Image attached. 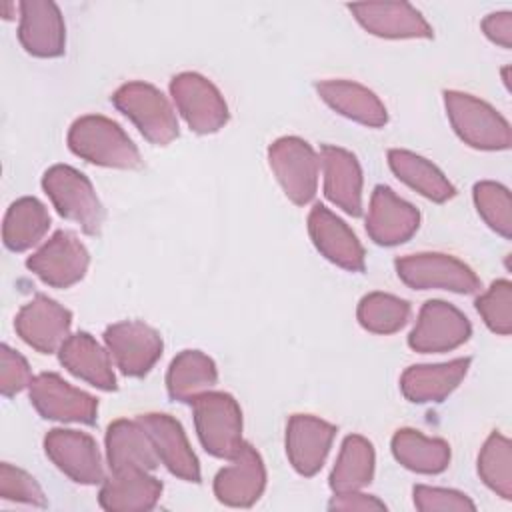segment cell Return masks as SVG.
<instances>
[{"label": "cell", "mask_w": 512, "mask_h": 512, "mask_svg": "<svg viewBox=\"0 0 512 512\" xmlns=\"http://www.w3.org/2000/svg\"><path fill=\"white\" fill-rule=\"evenodd\" d=\"M70 150L84 158L86 162L132 170L142 166V158L128 134L110 118L88 114L78 120L68 130Z\"/></svg>", "instance_id": "6da1fadb"}, {"label": "cell", "mask_w": 512, "mask_h": 512, "mask_svg": "<svg viewBox=\"0 0 512 512\" xmlns=\"http://www.w3.org/2000/svg\"><path fill=\"white\" fill-rule=\"evenodd\" d=\"M42 188L60 216L80 224L86 234H98L104 224V208L92 182L72 166L56 164L42 176Z\"/></svg>", "instance_id": "7a4b0ae2"}, {"label": "cell", "mask_w": 512, "mask_h": 512, "mask_svg": "<svg viewBox=\"0 0 512 512\" xmlns=\"http://www.w3.org/2000/svg\"><path fill=\"white\" fill-rule=\"evenodd\" d=\"M444 104L456 134L480 150H506L510 146V124L490 104L472 94L448 90Z\"/></svg>", "instance_id": "3957f363"}, {"label": "cell", "mask_w": 512, "mask_h": 512, "mask_svg": "<svg viewBox=\"0 0 512 512\" xmlns=\"http://www.w3.org/2000/svg\"><path fill=\"white\" fill-rule=\"evenodd\" d=\"M194 424L202 446L218 458L232 460L242 448V412L226 392H204L194 402Z\"/></svg>", "instance_id": "277c9868"}, {"label": "cell", "mask_w": 512, "mask_h": 512, "mask_svg": "<svg viewBox=\"0 0 512 512\" xmlns=\"http://www.w3.org/2000/svg\"><path fill=\"white\" fill-rule=\"evenodd\" d=\"M112 102L152 144L166 146L178 136L176 114L164 94L152 84L126 82L112 94Z\"/></svg>", "instance_id": "5b68a950"}, {"label": "cell", "mask_w": 512, "mask_h": 512, "mask_svg": "<svg viewBox=\"0 0 512 512\" xmlns=\"http://www.w3.org/2000/svg\"><path fill=\"white\" fill-rule=\"evenodd\" d=\"M400 280L416 290L442 288L470 294L480 288L478 276L462 260L442 252H418L396 260Z\"/></svg>", "instance_id": "8992f818"}, {"label": "cell", "mask_w": 512, "mask_h": 512, "mask_svg": "<svg viewBox=\"0 0 512 512\" xmlns=\"http://www.w3.org/2000/svg\"><path fill=\"white\" fill-rule=\"evenodd\" d=\"M270 168L284 194L298 206L308 204L316 194L318 156L312 146L298 136H284L268 148Z\"/></svg>", "instance_id": "52a82bcc"}, {"label": "cell", "mask_w": 512, "mask_h": 512, "mask_svg": "<svg viewBox=\"0 0 512 512\" xmlns=\"http://www.w3.org/2000/svg\"><path fill=\"white\" fill-rule=\"evenodd\" d=\"M170 94L186 124L198 134L218 132L228 122V106L218 88L196 72L172 78Z\"/></svg>", "instance_id": "ba28073f"}, {"label": "cell", "mask_w": 512, "mask_h": 512, "mask_svg": "<svg viewBox=\"0 0 512 512\" xmlns=\"http://www.w3.org/2000/svg\"><path fill=\"white\" fill-rule=\"evenodd\" d=\"M30 400L40 416L60 422L94 424L98 402L80 388L70 386L58 374L42 372L30 382Z\"/></svg>", "instance_id": "9c48e42d"}, {"label": "cell", "mask_w": 512, "mask_h": 512, "mask_svg": "<svg viewBox=\"0 0 512 512\" xmlns=\"http://www.w3.org/2000/svg\"><path fill=\"white\" fill-rule=\"evenodd\" d=\"M90 264L86 246L72 234L58 230L40 250H36L26 266L48 286L68 288L84 278Z\"/></svg>", "instance_id": "30bf717a"}, {"label": "cell", "mask_w": 512, "mask_h": 512, "mask_svg": "<svg viewBox=\"0 0 512 512\" xmlns=\"http://www.w3.org/2000/svg\"><path fill=\"white\" fill-rule=\"evenodd\" d=\"M468 318L444 300H428L418 314L408 344L416 352H448L470 338Z\"/></svg>", "instance_id": "8fae6325"}, {"label": "cell", "mask_w": 512, "mask_h": 512, "mask_svg": "<svg viewBox=\"0 0 512 512\" xmlns=\"http://www.w3.org/2000/svg\"><path fill=\"white\" fill-rule=\"evenodd\" d=\"M70 324V310L44 294H38L26 302L14 320L18 336L42 354L60 350L70 336Z\"/></svg>", "instance_id": "7c38bea8"}, {"label": "cell", "mask_w": 512, "mask_h": 512, "mask_svg": "<svg viewBox=\"0 0 512 512\" xmlns=\"http://www.w3.org/2000/svg\"><path fill=\"white\" fill-rule=\"evenodd\" d=\"M104 342L126 376H144L162 354L160 334L138 320L116 322L106 328Z\"/></svg>", "instance_id": "4fadbf2b"}, {"label": "cell", "mask_w": 512, "mask_h": 512, "mask_svg": "<svg viewBox=\"0 0 512 512\" xmlns=\"http://www.w3.org/2000/svg\"><path fill=\"white\" fill-rule=\"evenodd\" d=\"M48 458L74 482L100 484L104 480L102 458L92 436L78 430L54 428L44 438Z\"/></svg>", "instance_id": "5bb4252c"}, {"label": "cell", "mask_w": 512, "mask_h": 512, "mask_svg": "<svg viewBox=\"0 0 512 512\" xmlns=\"http://www.w3.org/2000/svg\"><path fill=\"white\" fill-rule=\"evenodd\" d=\"M420 224V212L402 200L388 186H376L370 198L366 230L380 246H396L406 242Z\"/></svg>", "instance_id": "9a60e30c"}, {"label": "cell", "mask_w": 512, "mask_h": 512, "mask_svg": "<svg viewBox=\"0 0 512 512\" xmlns=\"http://www.w3.org/2000/svg\"><path fill=\"white\" fill-rule=\"evenodd\" d=\"M308 232L318 248V252L334 262L336 266L362 272L364 270V248L358 242L356 234L348 228L344 220H340L326 206L316 204L308 214Z\"/></svg>", "instance_id": "2e32d148"}, {"label": "cell", "mask_w": 512, "mask_h": 512, "mask_svg": "<svg viewBox=\"0 0 512 512\" xmlns=\"http://www.w3.org/2000/svg\"><path fill=\"white\" fill-rule=\"evenodd\" d=\"M20 44L38 58H54L64 52L66 28L58 6L50 0L20 2Z\"/></svg>", "instance_id": "e0dca14e"}, {"label": "cell", "mask_w": 512, "mask_h": 512, "mask_svg": "<svg viewBox=\"0 0 512 512\" xmlns=\"http://www.w3.org/2000/svg\"><path fill=\"white\" fill-rule=\"evenodd\" d=\"M336 436V426L310 414H294L286 426V454L302 476L316 474Z\"/></svg>", "instance_id": "ac0fdd59"}, {"label": "cell", "mask_w": 512, "mask_h": 512, "mask_svg": "<svg viewBox=\"0 0 512 512\" xmlns=\"http://www.w3.org/2000/svg\"><path fill=\"white\" fill-rule=\"evenodd\" d=\"M360 26L380 38H432L424 16L408 2H364L348 6Z\"/></svg>", "instance_id": "d6986e66"}, {"label": "cell", "mask_w": 512, "mask_h": 512, "mask_svg": "<svg viewBox=\"0 0 512 512\" xmlns=\"http://www.w3.org/2000/svg\"><path fill=\"white\" fill-rule=\"evenodd\" d=\"M138 422L146 428L162 464L178 478L200 482V464L178 420L168 414H142Z\"/></svg>", "instance_id": "ffe728a7"}, {"label": "cell", "mask_w": 512, "mask_h": 512, "mask_svg": "<svg viewBox=\"0 0 512 512\" xmlns=\"http://www.w3.org/2000/svg\"><path fill=\"white\" fill-rule=\"evenodd\" d=\"M266 486V470L260 454L250 444H242L232 464L214 478V494L228 506L254 504Z\"/></svg>", "instance_id": "44dd1931"}, {"label": "cell", "mask_w": 512, "mask_h": 512, "mask_svg": "<svg viewBox=\"0 0 512 512\" xmlns=\"http://www.w3.org/2000/svg\"><path fill=\"white\" fill-rule=\"evenodd\" d=\"M320 162L324 170V194L350 216L362 212V170L354 154L338 146H322Z\"/></svg>", "instance_id": "7402d4cb"}, {"label": "cell", "mask_w": 512, "mask_h": 512, "mask_svg": "<svg viewBox=\"0 0 512 512\" xmlns=\"http://www.w3.org/2000/svg\"><path fill=\"white\" fill-rule=\"evenodd\" d=\"M106 452L114 474L130 470H152L158 454L146 428L136 420H116L106 430Z\"/></svg>", "instance_id": "603a6c76"}, {"label": "cell", "mask_w": 512, "mask_h": 512, "mask_svg": "<svg viewBox=\"0 0 512 512\" xmlns=\"http://www.w3.org/2000/svg\"><path fill=\"white\" fill-rule=\"evenodd\" d=\"M470 358H456L444 364H420L404 370L402 394L416 404L442 402L466 376Z\"/></svg>", "instance_id": "cb8c5ba5"}, {"label": "cell", "mask_w": 512, "mask_h": 512, "mask_svg": "<svg viewBox=\"0 0 512 512\" xmlns=\"http://www.w3.org/2000/svg\"><path fill=\"white\" fill-rule=\"evenodd\" d=\"M316 90L332 110L350 120L372 128H380L388 122V114L380 98L358 82L324 80L316 84Z\"/></svg>", "instance_id": "d4e9b609"}, {"label": "cell", "mask_w": 512, "mask_h": 512, "mask_svg": "<svg viewBox=\"0 0 512 512\" xmlns=\"http://www.w3.org/2000/svg\"><path fill=\"white\" fill-rule=\"evenodd\" d=\"M60 362L74 376L86 380L100 390H114L116 376L108 352L86 332H78L66 338L60 346Z\"/></svg>", "instance_id": "484cf974"}, {"label": "cell", "mask_w": 512, "mask_h": 512, "mask_svg": "<svg viewBox=\"0 0 512 512\" xmlns=\"http://www.w3.org/2000/svg\"><path fill=\"white\" fill-rule=\"evenodd\" d=\"M162 494V482L146 470L118 472L108 478L98 494L100 506L112 512H136L156 506Z\"/></svg>", "instance_id": "4316f807"}, {"label": "cell", "mask_w": 512, "mask_h": 512, "mask_svg": "<svg viewBox=\"0 0 512 512\" xmlns=\"http://www.w3.org/2000/svg\"><path fill=\"white\" fill-rule=\"evenodd\" d=\"M218 380L216 364L200 350H182L170 364L166 388L170 398L178 402H194L208 392Z\"/></svg>", "instance_id": "83f0119b"}, {"label": "cell", "mask_w": 512, "mask_h": 512, "mask_svg": "<svg viewBox=\"0 0 512 512\" xmlns=\"http://www.w3.org/2000/svg\"><path fill=\"white\" fill-rule=\"evenodd\" d=\"M392 454L408 470L438 474L450 462V446L442 438H428L414 428H400L392 436Z\"/></svg>", "instance_id": "f1b7e54d"}, {"label": "cell", "mask_w": 512, "mask_h": 512, "mask_svg": "<svg viewBox=\"0 0 512 512\" xmlns=\"http://www.w3.org/2000/svg\"><path fill=\"white\" fill-rule=\"evenodd\" d=\"M388 164L392 172L410 188L432 202H446L456 194L452 182L426 158L408 150H390Z\"/></svg>", "instance_id": "f546056e"}, {"label": "cell", "mask_w": 512, "mask_h": 512, "mask_svg": "<svg viewBox=\"0 0 512 512\" xmlns=\"http://www.w3.org/2000/svg\"><path fill=\"white\" fill-rule=\"evenodd\" d=\"M48 228L50 214L46 206L32 196H24L8 208L2 226V240L8 250L22 252L38 244Z\"/></svg>", "instance_id": "4dcf8cb0"}, {"label": "cell", "mask_w": 512, "mask_h": 512, "mask_svg": "<svg viewBox=\"0 0 512 512\" xmlns=\"http://www.w3.org/2000/svg\"><path fill=\"white\" fill-rule=\"evenodd\" d=\"M374 476V448L358 434L346 436L330 474L334 492H352L370 484Z\"/></svg>", "instance_id": "1f68e13d"}, {"label": "cell", "mask_w": 512, "mask_h": 512, "mask_svg": "<svg viewBox=\"0 0 512 512\" xmlns=\"http://www.w3.org/2000/svg\"><path fill=\"white\" fill-rule=\"evenodd\" d=\"M356 314L358 322L368 332L392 334L406 324L410 316V304L386 292H370L360 300Z\"/></svg>", "instance_id": "d6a6232c"}, {"label": "cell", "mask_w": 512, "mask_h": 512, "mask_svg": "<svg viewBox=\"0 0 512 512\" xmlns=\"http://www.w3.org/2000/svg\"><path fill=\"white\" fill-rule=\"evenodd\" d=\"M478 474L490 490L506 500L512 498V448L500 432H492L484 442L478 456Z\"/></svg>", "instance_id": "836d02e7"}, {"label": "cell", "mask_w": 512, "mask_h": 512, "mask_svg": "<svg viewBox=\"0 0 512 512\" xmlns=\"http://www.w3.org/2000/svg\"><path fill=\"white\" fill-rule=\"evenodd\" d=\"M474 204L478 208V214L492 230H496L504 238H510L512 202L506 186L490 180L474 184Z\"/></svg>", "instance_id": "e575fe53"}, {"label": "cell", "mask_w": 512, "mask_h": 512, "mask_svg": "<svg viewBox=\"0 0 512 512\" xmlns=\"http://www.w3.org/2000/svg\"><path fill=\"white\" fill-rule=\"evenodd\" d=\"M476 310L484 324L496 334H510L512 330V284L508 280H496L476 300Z\"/></svg>", "instance_id": "d590c367"}, {"label": "cell", "mask_w": 512, "mask_h": 512, "mask_svg": "<svg viewBox=\"0 0 512 512\" xmlns=\"http://www.w3.org/2000/svg\"><path fill=\"white\" fill-rule=\"evenodd\" d=\"M0 498L32 506H46V498L38 482L28 472L8 462L0 464Z\"/></svg>", "instance_id": "8d00e7d4"}, {"label": "cell", "mask_w": 512, "mask_h": 512, "mask_svg": "<svg viewBox=\"0 0 512 512\" xmlns=\"http://www.w3.org/2000/svg\"><path fill=\"white\" fill-rule=\"evenodd\" d=\"M414 506L422 512H434V510H454V512H474L476 506L474 502L458 492V490H448V488H432V486H414Z\"/></svg>", "instance_id": "74e56055"}, {"label": "cell", "mask_w": 512, "mask_h": 512, "mask_svg": "<svg viewBox=\"0 0 512 512\" xmlns=\"http://www.w3.org/2000/svg\"><path fill=\"white\" fill-rule=\"evenodd\" d=\"M32 374L26 358L12 350L10 346H0V392L4 396H14L16 392L30 386Z\"/></svg>", "instance_id": "f35d334b"}, {"label": "cell", "mask_w": 512, "mask_h": 512, "mask_svg": "<svg viewBox=\"0 0 512 512\" xmlns=\"http://www.w3.org/2000/svg\"><path fill=\"white\" fill-rule=\"evenodd\" d=\"M328 508L330 510H346V512L348 510L366 512V510H386V504L374 496L352 490V492H334V498L330 500Z\"/></svg>", "instance_id": "ab89813d"}, {"label": "cell", "mask_w": 512, "mask_h": 512, "mask_svg": "<svg viewBox=\"0 0 512 512\" xmlns=\"http://www.w3.org/2000/svg\"><path fill=\"white\" fill-rule=\"evenodd\" d=\"M484 34L502 48L512 46V12H494L482 20Z\"/></svg>", "instance_id": "60d3db41"}]
</instances>
